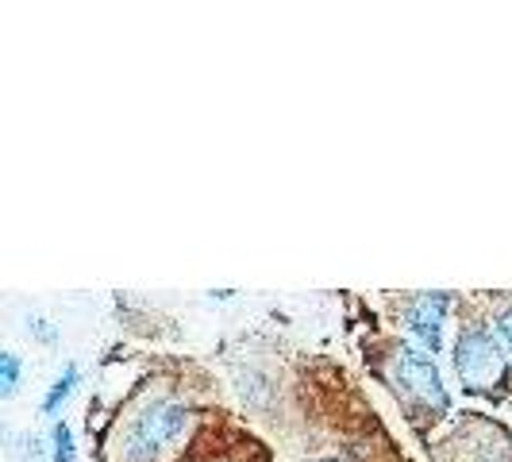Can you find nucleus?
Listing matches in <instances>:
<instances>
[{
  "mask_svg": "<svg viewBox=\"0 0 512 462\" xmlns=\"http://www.w3.org/2000/svg\"><path fill=\"white\" fill-rule=\"evenodd\" d=\"M54 462H74V436L66 424L54 428Z\"/></svg>",
  "mask_w": 512,
  "mask_h": 462,
  "instance_id": "6",
  "label": "nucleus"
},
{
  "mask_svg": "<svg viewBox=\"0 0 512 462\" xmlns=\"http://www.w3.org/2000/svg\"><path fill=\"white\" fill-rule=\"evenodd\" d=\"M389 382L397 385V393H401L405 401L420 405V409H432V412L447 409V389L439 382L436 362L428 359L424 351H416V347H397V351H393Z\"/></svg>",
  "mask_w": 512,
  "mask_h": 462,
  "instance_id": "2",
  "label": "nucleus"
},
{
  "mask_svg": "<svg viewBox=\"0 0 512 462\" xmlns=\"http://www.w3.org/2000/svg\"><path fill=\"white\" fill-rule=\"evenodd\" d=\"M320 462H339V459H320Z\"/></svg>",
  "mask_w": 512,
  "mask_h": 462,
  "instance_id": "9",
  "label": "nucleus"
},
{
  "mask_svg": "<svg viewBox=\"0 0 512 462\" xmlns=\"http://www.w3.org/2000/svg\"><path fill=\"white\" fill-rule=\"evenodd\" d=\"M74 385H77V366H66V370L58 374V382L51 385V393L43 397V412H58V409H62V401L74 393Z\"/></svg>",
  "mask_w": 512,
  "mask_h": 462,
  "instance_id": "5",
  "label": "nucleus"
},
{
  "mask_svg": "<svg viewBox=\"0 0 512 462\" xmlns=\"http://www.w3.org/2000/svg\"><path fill=\"white\" fill-rule=\"evenodd\" d=\"M189 412L181 409L178 401H154L139 412L124 432V459L128 462H147L154 459L170 439L181 436Z\"/></svg>",
  "mask_w": 512,
  "mask_h": 462,
  "instance_id": "1",
  "label": "nucleus"
},
{
  "mask_svg": "<svg viewBox=\"0 0 512 462\" xmlns=\"http://www.w3.org/2000/svg\"><path fill=\"white\" fill-rule=\"evenodd\" d=\"M497 332L505 335V343H509V347H512V308H509V312H505V316H501V324H497Z\"/></svg>",
  "mask_w": 512,
  "mask_h": 462,
  "instance_id": "8",
  "label": "nucleus"
},
{
  "mask_svg": "<svg viewBox=\"0 0 512 462\" xmlns=\"http://www.w3.org/2000/svg\"><path fill=\"white\" fill-rule=\"evenodd\" d=\"M16 378H20V359H16V355H0V389L12 393V389H16Z\"/></svg>",
  "mask_w": 512,
  "mask_h": 462,
  "instance_id": "7",
  "label": "nucleus"
},
{
  "mask_svg": "<svg viewBox=\"0 0 512 462\" xmlns=\"http://www.w3.org/2000/svg\"><path fill=\"white\" fill-rule=\"evenodd\" d=\"M455 366H459L462 382L470 389H493L505 378V359L501 347L486 328H466L455 347Z\"/></svg>",
  "mask_w": 512,
  "mask_h": 462,
  "instance_id": "3",
  "label": "nucleus"
},
{
  "mask_svg": "<svg viewBox=\"0 0 512 462\" xmlns=\"http://www.w3.org/2000/svg\"><path fill=\"white\" fill-rule=\"evenodd\" d=\"M443 312H447V293H424V297H416L409 305V328L432 351H439V343H443Z\"/></svg>",
  "mask_w": 512,
  "mask_h": 462,
  "instance_id": "4",
  "label": "nucleus"
}]
</instances>
